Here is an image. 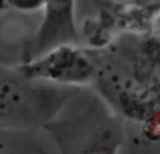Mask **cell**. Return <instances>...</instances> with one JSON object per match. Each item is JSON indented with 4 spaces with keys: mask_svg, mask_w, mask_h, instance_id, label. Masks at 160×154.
Wrapping results in <instances>:
<instances>
[{
    "mask_svg": "<svg viewBox=\"0 0 160 154\" xmlns=\"http://www.w3.org/2000/svg\"><path fill=\"white\" fill-rule=\"evenodd\" d=\"M22 79H41L62 84H84L93 77L91 62L72 45H61L44 56L17 67Z\"/></svg>",
    "mask_w": 160,
    "mask_h": 154,
    "instance_id": "1",
    "label": "cell"
},
{
    "mask_svg": "<svg viewBox=\"0 0 160 154\" xmlns=\"http://www.w3.org/2000/svg\"><path fill=\"white\" fill-rule=\"evenodd\" d=\"M78 39L75 0H47L44 22L25 45L22 63L35 60L61 45L76 44Z\"/></svg>",
    "mask_w": 160,
    "mask_h": 154,
    "instance_id": "2",
    "label": "cell"
},
{
    "mask_svg": "<svg viewBox=\"0 0 160 154\" xmlns=\"http://www.w3.org/2000/svg\"><path fill=\"white\" fill-rule=\"evenodd\" d=\"M119 143L121 140L117 133L111 129H107L97 135L80 154H117Z\"/></svg>",
    "mask_w": 160,
    "mask_h": 154,
    "instance_id": "3",
    "label": "cell"
},
{
    "mask_svg": "<svg viewBox=\"0 0 160 154\" xmlns=\"http://www.w3.org/2000/svg\"><path fill=\"white\" fill-rule=\"evenodd\" d=\"M6 4L20 11H35L45 7L47 0H3V6Z\"/></svg>",
    "mask_w": 160,
    "mask_h": 154,
    "instance_id": "4",
    "label": "cell"
},
{
    "mask_svg": "<svg viewBox=\"0 0 160 154\" xmlns=\"http://www.w3.org/2000/svg\"><path fill=\"white\" fill-rule=\"evenodd\" d=\"M156 28H158V32L160 34V14L158 18H156Z\"/></svg>",
    "mask_w": 160,
    "mask_h": 154,
    "instance_id": "5",
    "label": "cell"
}]
</instances>
